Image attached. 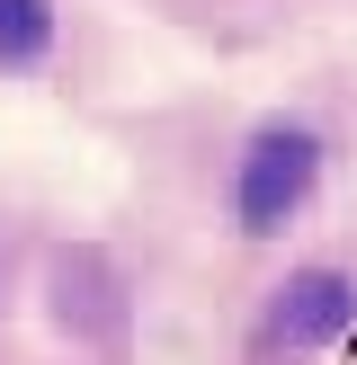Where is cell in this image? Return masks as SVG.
<instances>
[{"label":"cell","instance_id":"1","mask_svg":"<svg viewBox=\"0 0 357 365\" xmlns=\"http://www.w3.org/2000/svg\"><path fill=\"white\" fill-rule=\"evenodd\" d=\"M313 178H321V143L303 134V125H268V134L241 152V178H232L241 232H277L286 214L313 196Z\"/></svg>","mask_w":357,"mask_h":365},{"label":"cell","instance_id":"3","mask_svg":"<svg viewBox=\"0 0 357 365\" xmlns=\"http://www.w3.org/2000/svg\"><path fill=\"white\" fill-rule=\"evenodd\" d=\"M54 321L71 339H116L125 330V294H116V267L99 250H63L54 259Z\"/></svg>","mask_w":357,"mask_h":365},{"label":"cell","instance_id":"2","mask_svg":"<svg viewBox=\"0 0 357 365\" xmlns=\"http://www.w3.org/2000/svg\"><path fill=\"white\" fill-rule=\"evenodd\" d=\"M357 321V277H339V267H303V277H286V294L268 303V339L277 348H321V339H339Z\"/></svg>","mask_w":357,"mask_h":365},{"label":"cell","instance_id":"4","mask_svg":"<svg viewBox=\"0 0 357 365\" xmlns=\"http://www.w3.org/2000/svg\"><path fill=\"white\" fill-rule=\"evenodd\" d=\"M54 45V0H0V63H36Z\"/></svg>","mask_w":357,"mask_h":365}]
</instances>
